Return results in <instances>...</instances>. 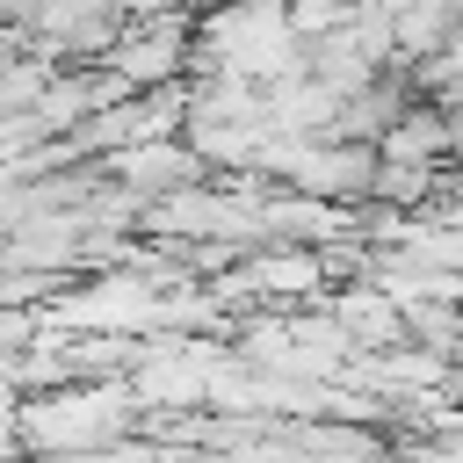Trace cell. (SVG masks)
Returning a JSON list of instances; mask_svg holds the SVG:
<instances>
[{
    "label": "cell",
    "instance_id": "obj_5",
    "mask_svg": "<svg viewBox=\"0 0 463 463\" xmlns=\"http://www.w3.org/2000/svg\"><path fill=\"white\" fill-rule=\"evenodd\" d=\"M246 268H253L260 304H318V297L333 289L326 253H318L311 239H260V246L246 253Z\"/></svg>",
    "mask_w": 463,
    "mask_h": 463
},
{
    "label": "cell",
    "instance_id": "obj_7",
    "mask_svg": "<svg viewBox=\"0 0 463 463\" xmlns=\"http://www.w3.org/2000/svg\"><path fill=\"white\" fill-rule=\"evenodd\" d=\"M441 188H449V159H391V152L376 159V181H369V195L391 210H427Z\"/></svg>",
    "mask_w": 463,
    "mask_h": 463
},
{
    "label": "cell",
    "instance_id": "obj_3",
    "mask_svg": "<svg viewBox=\"0 0 463 463\" xmlns=\"http://www.w3.org/2000/svg\"><path fill=\"white\" fill-rule=\"evenodd\" d=\"M188 58H195V7H152V14H130L123 36L109 43V65L123 72V87L181 80Z\"/></svg>",
    "mask_w": 463,
    "mask_h": 463
},
{
    "label": "cell",
    "instance_id": "obj_6",
    "mask_svg": "<svg viewBox=\"0 0 463 463\" xmlns=\"http://www.w3.org/2000/svg\"><path fill=\"white\" fill-rule=\"evenodd\" d=\"M376 152H391V159H456V116H449V101L412 94L405 116L376 137Z\"/></svg>",
    "mask_w": 463,
    "mask_h": 463
},
{
    "label": "cell",
    "instance_id": "obj_1",
    "mask_svg": "<svg viewBox=\"0 0 463 463\" xmlns=\"http://www.w3.org/2000/svg\"><path fill=\"white\" fill-rule=\"evenodd\" d=\"M188 72H246L275 87L289 72H311V43L289 22V0H217V7H195Z\"/></svg>",
    "mask_w": 463,
    "mask_h": 463
},
{
    "label": "cell",
    "instance_id": "obj_4",
    "mask_svg": "<svg viewBox=\"0 0 463 463\" xmlns=\"http://www.w3.org/2000/svg\"><path fill=\"white\" fill-rule=\"evenodd\" d=\"M101 166H109V181H123V188L145 195V203L210 174L203 152L188 145V130H174V137H130V145H116V152H101Z\"/></svg>",
    "mask_w": 463,
    "mask_h": 463
},
{
    "label": "cell",
    "instance_id": "obj_8",
    "mask_svg": "<svg viewBox=\"0 0 463 463\" xmlns=\"http://www.w3.org/2000/svg\"><path fill=\"white\" fill-rule=\"evenodd\" d=\"M195 7H217V0H195Z\"/></svg>",
    "mask_w": 463,
    "mask_h": 463
},
{
    "label": "cell",
    "instance_id": "obj_2",
    "mask_svg": "<svg viewBox=\"0 0 463 463\" xmlns=\"http://www.w3.org/2000/svg\"><path fill=\"white\" fill-rule=\"evenodd\" d=\"M145 398L130 391V376H72L51 391H22L14 434L22 449H116L137 427Z\"/></svg>",
    "mask_w": 463,
    "mask_h": 463
}]
</instances>
